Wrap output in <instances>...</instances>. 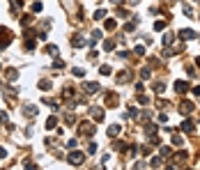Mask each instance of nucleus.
Segmentation results:
<instances>
[{"label": "nucleus", "instance_id": "9", "mask_svg": "<svg viewBox=\"0 0 200 170\" xmlns=\"http://www.w3.org/2000/svg\"><path fill=\"white\" fill-rule=\"evenodd\" d=\"M71 44H74V46H83V44H85V39H83L81 34H76V37L71 39Z\"/></svg>", "mask_w": 200, "mask_h": 170}, {"label": "nucleus", "instance_id": "24", "mask_svg": "<svg viewBox=\"0 0 200 170\" xmlns=\"http://www.w3.org/2000/svg\"><path fill=\"white\" fill-rule=\"evenodd\" d=\"M182 143H184V140H182L179 136H175V138H173V145H182Z\"/></svg>", "mask_w": 200, "mask_h": 170}, {"label": "nucleus", "instance_id": "2", "mask_svg": "<svg viewBox=\"0 0 200 170\" xmlns=\"http://www.w3.org/2000/svg\"><path fill=\"white\" fill-rule=\"evenodd\" d=\"M81 133H83V136L95 133V124H92V122H83V124H81Z\"/></svg>", "mask_w": 200, "mask_h": 170}, {"label": "nucleus", "instance_id": "12", "mask_svg": "<svg viewBox=\"0 0 200 170\" xmlns=\"http://www.w3.org/2000/svg\"><path fill=\"white\" fill-rule=\"evenodd\" d=\"M145 133H147V136H154V133H157V127H154V124H147V127H145Z\"/></svg>", "mask_w": 200, "mask_h": 170}, {"label": "nucleus", "instance_id": "5", "mask_svg": "<svg viewBox=\"0 0 200 170\" xmlns=\"http://www.w3.org/2000/svg\"><path fill=\"white\" fill-rule=\"evenodd\" d=\"M179 37H182V39H196V32L186 28V30H179Z\"/></svg>", "mask_w": 200, "mask_h": 170}, {"label": "nucleus", "instance_id": "4", "mask_svg": "<svg viewBox=\"0 0 200 170\" xmlns=\"http://www.w3.org/2000/svg\"><path fill=\"white\" fill-rule=\"evenodd\" d=\"M83 90H85L87 94H95L97 90H99V83H85V85H83Z\"/></svg>", "mask_w": 200, "mask_h": 170}, {"label": "nucleus", "instance_id": "22", "mask_svg": "<svg viewBox=\"0 0 200 170\" xmlns=\"http://www.w3.org/2000/svg\"><path fill=\"white\" fill-rule=\"evenodd\" d=\"M140 76H143V78H149L152 74H149V69H140Z\"/></svg>", "mask_w": 200, "mask_h": 170}, {"label": "nucleus", "instance_id": "8", "mask_svg": "<svg viewBox=\"0 0 200 170\" xmlns=\"http://www.w3.org/2000/svg\"><path fill=\"white\" fill-rule=\"evenodd\" d=\"M120 124H113V127H108V136H117V133H120Z\"/></svg>", "mask_w": 200, "mask_h": 170}, {"label": "nucleus", "instance_id": "13", "mask_svg": "<svg viewBox=\"0 0 200 170\" xmlns=\"http://www.w3.org/2000/svg\"><path fill=\"white\" fill-rule=\"evenodd\" d=\"M92 16H95L97 21H101V18L106 16V12H104V9H97V12H95V14H92Z\"/></svg>", "mask_w": 200, "mask_h": 170}, {"label": "nucleus", "instance_id": "27", "mask_svg": "<svg viewBox=\"0 0 200 170\" xmlns=\"http://www.w3.org/2000/svg\"><path fill=\"white\" fill-rule=\"evenodd\" d=\"M113 2H115V5H120V2H122V0H113Z\"/></svg>", "mask_w": 200, "mask_h": 170}, {"label": "nucleus", "instance_id": "17", "mask_svg": "<svg viewBox=\"0 0 200 170\" xmlns=\"http://www.w3.org/2000/svg\"><path fill=\"white\" fill-rule=\"evenodd\" d=\"M99 71H101V74H104V76H108V74H111V67H108V64H104V67L99 69Z\"/></svg>", "mask_w": 200, "mask_h": 170}, {"label": "nucleus", "instance_id": "11", "mask_svg": "<svg viewBox=\"0 0 200 170\" xmlns=\"http://www.w3.org/2000/svg\"><path fill=\"white\" fill-rule=\"evenodd\" d=\"M92 117H95V119H101V117H104V111H101V108H92Z\"/></svg>", "mask_w": 200, "mask_h": 170}, {"label": "nucleus", "instance_id": "14", "mask_svg": "<svg viewBox=\"0 0 200 170\" xmlns=\"http://www.w3.org/2000/svg\"><path fill=\"white\" fill-rule=\"evenodd\" d=\"M23 113H26L28 117H32V115H37V108H32V106H28V108H26Z\"/></svg>", "mask_w": 200, "mask_h": 170}, {"label": "nucleus", "instance_id": "23", "mask_svg": "<svg viewBox=\"0 0 200 170\" xmlns=\"http://www.w3.org/2000/svg\"><path fill=\"white\" fill-rule=\"evenodd\" d=\"M46 51L51 53V55H58V46H48V48H46Z\"/></svg>", "mask_w": 200, "mask_h": 170}, {"label": "nucleus", "instance_id": "21", "mask_svg": "<svg viewBox=\"0 0 200 170\" xmlns=\"http://www.w3.org/2000/svg\"><path fill=\"white\" fill-rule=\"evenodd\" d=\"M74 76H78V78H81V76H85V71H83V69H78V67H76V69H74Z\"/></svg>", "mask_w": 200, "mask_h": 170}, {"label": "nucleus", "instance_id": "15", "mask_svg": "<svg viewBox=\"0 0 200 170\" xmlns=\"http://www.w3.org/2000/svg\"><path fill=\"white\" fill-rule=\"evenodd\" d=\"M106 30H115V21H113V18L106 21Z\"/></svg>", "mask_w": 200, "mask_h": 170}, {"label": "nucleus", "instance_id": "18", "mask_svg": "<svg viewBox=\"0 0 200 170\" xmlns=\"http://www.w3.org/2000/svg\"><path fill=\"white\" fill-rule=\"evenodd\" d=\"M39 87H42V90H51V83H48V81H42V83H39Z\"/></svg>", "mask_w": 200, "mask_h": 170}, {"label": "nucleus", "instance_id": "16", "mask_svg": "<svg viewBox=\"0 0 200 170\" xmlns=\"http://www.w3.org/2000/svg\"><path fill=\"white\" fill-rule=\"evenodd\" d=\"M163 44L170 46V44H173V34H163Z\"/></svg>", "mask_w": 200, "mask_h": 170}, {"label": "nucleus", "instance_id": "19", "mask_svg": "<svg viewBox=\"0 0 200 170\" xmlns=\"http://www.w3.org/2000/svg\"><path fill=\"white\" fill-rule=\"evenodd\" d=\"M113 46H115V42H104V48H106V51H113Z\"/></svg>", "mask_w": 200, "mask_h": 170}, {"label": "nucleus", "instance_id": "6", "mask_svg": "<svg viewBox=\"0 0 200 170\" xmlns=\"http://www.w3.org/2000/svg\"><path fill=\"white\" fill-rule=\"evenodd\" d=\"M191 111H193V103L191 101H184L182 106H179V113H184V115H189Z\"/></svg>", "mask_w": 200, "mask_h": 170}, {"label": "nucleus", "instance_id": "26", "mask_svg": "<svg viewBox=\"0 0 200 170\" xmlns=\"http://www.w3.org/2000/svg\"><path fill=\"white\" fill-rule=\"evenodd\" d=\"M0 122H7V115H5V113H0Z\"/></svg>", "mask_w": 200, "mask_h": 170}, {"label": "nucleus", "instance_id": "7", "mask_svg": "<svg viewBox=\"0 0 200 170\" xmlns=\"http://www.w3.org/2000/svg\"><path fill=\"white\" fill-rule=\"evenodd\" d=\"M182 129L191 133V131H193V122H191V119H184V122H182Z\"/></svg>", "mask_w": 200, "mask_h": 170}, {"label": "nucleus", "instance_id": "10", "mask_svg": "<svg viewBox=\"0 0 200 170\" xmlns=\"http://www.w3.org/2000/svg\"><path fill=\"white\" fill-rule=\"evenodd\" d=\"M55 127H58V119H55V117H48V122H46V129L51 131V129H55Z\"/></svg>", "mask_w": 200, "mask_h": 170}, {"label": "nucleus", "instance_id": "25", "mask_svg": "<svg viewBox=\"0 0 200 170\" xmlns=\"http://www.w3.org/2000/svg\"><path fill=\"white\" fill-rule=\"evenodd\" d=\"M5 156H7V152H5L2 147H0V159H5Z\"/></svg>", "mask_w": 200, "mask_h": 170}, {"label": "nucleus", "instance_id": "1", "mask_svg": "<svg viewBox=\"0 0 200 170\" xmlns=\"http://www.w3.org/2000/svg\"><path fill=\"white\" fill-rule=\"evenodd\" d=\"M83 161H85V154L83 152H69V163L71 166H81Z\"/></svg>", "mask_w": 200, "mask_h": 170}, {"label": "nucleus", "instance_id": "20", "mask_svg": "<svg viewBox=\"0 0 200 170\" xmlns=\"http://www.w3.org/2000/svg\"><path fill=\"white\" fill-rule=\"evenodd\" d=\"M163 26H166L163 21H157V23H154V30H157V32H159V30H163Z\"/></svg>", "mask_w": 200, "mask_h": 170}, {"label": "nucleus", "instance_id": "3", "mask_svg": "<svg viewBox=\"0 0 200 170\" xmlns=\"http://www.w3.org/2000/svg\"><path fill=\"white\" fill-rule=\"evenodd\" d=\"M175 90H177L179 94H184L186 90H189V83H186V81H177V83H175Z\"/></svg>", "mask_w": 200, "mask_h": 170}]
</instances>
